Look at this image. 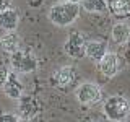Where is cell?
<instances>
[{
	"label": "cell",
	"mask_w": 130,
	"mask_h": 122,
	"mask_svg": "<svg viewBox=\"0 0 130 122\" xmlns=\"http://www.w3.org/2000/svg\"><path fill=\"white\" fill-rule=\"evenodd\" d=\"M81 11V3H65L59 2L49 8V21L59 28L70 26L78 20Z\"/></svg>",
	"instance_id": "cell-1"
},
{
	"label": "cell",
	"mask_w": 130,
	"mask_h": 122,
	"mask_svg": "<svg viewBox=\"0 0 130 122\" xmlns=\"http://www.w3.org/2000/svg\"><path fill=\"white\" fill-rule=\"evenodd\" d=\"M103 114L109 122H124L130 116V101L122 95H112L103 103Z\"/></svg>",
	"instance_id": "cell-2"
},
{
	"label": "cell",
	"mask_w": 130,
	"mask_h": 122,
	"mask_svg": "<svg viewBox=\"0 0 130 122\" xmlns=\"http://www.w3.org/2000/svg\"><path fill=\"white\" fill-rule=\"evenodd\" d=\"M10 67L16 73H32L38 70L39 60L36 54L29 49H18L16 52L10 54Z\"/></svg>",
	"instance_id": "cell-3"
},
{
	"label": "cell",
	"mask_w": 130,
	"mask_h": 122,
	"mask_svg": "<svg viewBox=\"0 0 130 122\" xmlns=\"http://www.w3.org/2000/svg\"><path fill=\"white\" fill-rule=\"evenodd\" d=\"M51 80H52V85H54L57 89L67 91V89H70L76 85L78 72H76L75 67H72V65H62V67H59L52 73Z\"/></svg>",
	"instance_id": "cell-4"
},
{
	"label": "cell",
	"mask_w": 130,
	"mask_h": 122,
	"mask_svg": "<svg viewBox=\"0 0 130 122\" xmlns=\"http://www.w3.org/2000/svg\"><path fill=\"white\" fill-rule=\"evenodd\" d=\"M75 98L80 104L83 106H94L103 99V91L96 83L91 81H85L76 86L75 89Z\"/></svg>",
	"instance_id": "cell-5"
},
{
	"label": "cell",
	"mask_w": 130,
	"mask_h": 122,
	"mask_svg": "<svg viewBox=\"0 0 130 122\" xmlns=\"http://www.w3.org/2000/svg\"><path fill=\"white\" fill-rule=\"evenodd\" d=\"M86 42H88V39L81 33L72 31L63 44L65 55H68L70 59H76V60L86 57Z\"/></svg>",
	"instance_id": "cell-6"
},
{
	"label": "cell",
	"mask_w": 130,
	"mask_h": 122,
	"mask_svg": "<svg viewBox=\"0 0 130 122\" xmlns=\"http://www.w3.org/2000/svg\"><path fill=\"white\" fill-rule=\"evenodd\" d=\"M39 112H41V104L34 96L23 95L18 99V116H20V119L32 120Z\"/></svg>",
	"instance_id": "cell-7"
},
{
	"label": "cell",
	"mask_w": 130,
	"mask_h": 122,
	"mask_svg": "<svg viewBox=\"0 0 130 122\" xmlns=\"http://www.w3.org/2000/svg\"><path fill=\"white\" fill-rule=\"evenodd\" d=\"M98 70H99L101 75L107 77V78H112L117 73L120 72V59L116 52H107L103 59L98 62Z\"/></svg>",
	"instance_id": "cell-8"
},
{
	"label": "cell",
	"mask_w": 130,
	"mask_h": 122,
	"mask_svg": "<svg viewBox=\"0 0 130 122\" xmlns=\"http://www.w3.org/2000/svg\"><path fill=\"white\" fill-rule=\"evenodd\" d=\"M2 89H3V93L7 95V98H10V99H16V101L24 95V86H23L21 80L18 78V73L13 72V70H11L8 80L5 81V85L2 86Z\"/></svg>",
	"instance_id": "cell-9"
},
{
	"label": "cell",
	"mask_w": 130,
	"mask_h": 122,
	"mask_svg": "<svg viewBox=\"0 0 130 122\" xmlns=\"http://www.w3.org/2000/svg\"><path fill=\"white\" fill-rule=\"evenodd\" d=\"M107 42L103 39H88L86 42V57H89L91 60L99 62L103 57L107 54Z\"/></svg>",
	"instance_id": "cell-10"
},
{
	"label": "cell",
	"mask_w": 130,
	"mask_h": 122,
	"mask_svg": "<svg viewBox=\"0 0 130 122\" xmlns=\"http://www.w3.org/2000/svg\"><path fill=\"white\" fill-rule=\"evenodd\" d=\"M20 23V13L16 8H8V10L0 13V29L3 31H15Z\"/></svg>",
	"instance_id": "cell-11"
},
{
	"label": "cell",
	"mask_w": 130,
	"mask_h": 122,
	"mask_svg": "<svg viewBox=\"0 0 130 122\" xmlns=\"http://www.w3.org/2000/svg\"><path fill=\"white\" fill-rule=\"evenodd\" d=\"M21 46V39L15 31H5L0 38V47L7 52V54H13Z\"/></svg>",
	"instance_id": "cell-12"
},
{
	"label": "cell",
	"mask_w": 130,
	"mask_h": 122,
	"mask_svg": "<svg viewBox=\"0 0 130 122\" xmlns=\"http://www.w3.org/2000/svg\"><path fill=\"white\" fill-rule=\"evenodd\" d=\"M107 7L112 16L128 18L130 16V0H107Z\"/></svg>",
	"instance_id": "cell-13"
},
{
	"label": "cell",
	"mask_w": 130,
	"mask_h": 122,
	"mask_svg": "<svg viewBox=\"0 0 130 122\" xmlns=\"http://www.w3.org/2000/svg\"><path fill=\"white\" fill-rule=\"evenodd\" d=\"M112 41L119 46H124L130 41V26L127 23H116L111 31Z\"/></svg>",
	"instance_id": "cell-14"
},
{
	"label": "cell",
	"mask_w": 130,
	"mask_h": 122,
	"mask_svg": "<svg viewBox=\"0 0 130 122\" xmlns=\"http://www.w3.org/2000/svg\"><path fill=\"white\" fill-rule=\"evenodd\" d=\"M81 7L88 13H104L109 10L107 0H81Z\"/></svg>",
	"instance_id": "cell-15"
},
{
	"label": "cell",
	"mask_w": 130,
	"mask_h": 122,
	"mask_svg": "<svg viewBox=\"0 0 130 122\" xmlns=\"http://www.w3.org/2000/svg\"><path fill=\"white\" fill-rule=\"evenodd\" d=\"M10 73H11V70L7 67L5 64H0V86H3V85H5V81L8 80Z\"/></svg>",
	"instance_id": "cell-16"
},
{
	"label": "cell",
	"mask_w": 130,
	"mask_h": 122,
	"mask_svg": "<svg viewBox=\"0 0 130 122\" xmlns=\"http://www.w3.org/2000/svg\"><path fill=\"white\" fill-rule=\"evenodd\" d=\"M0 122H20V117L11 112H3L0 114Z\"/></svg>",
	"instance_id": "cell-17"
},
{
	"label": "cell",
	"mask_w": 130,
	"mask_h": 122,
	"mask_svg": "<svg viewBox=\"0 0 130 122\" xmlns=\"http://www.w3.org/2000/svg\"><path fill=\"white\" fill-rule=\"evenodd\" d=\"M8 8H13L11 0H0V13L5 11V10H8Z\"/></svg>",
	"instance_id": "cell-18"
},
{
	"label": "cell",
	"mask_w": 130,
	"mask_h": 122,
	"mask_svg": "<svg viewBox=\"0 0 130 122\" xmlns=\"http://www.w3.org/2000/svg\"><path fill=\"white\" fill-rule=\"evenodd\" d=\"M59 2H65V3H81V0H59Z\"/></svg>",
	"instance_id": "cell-19"
},
{
	"label": "cell",
	"mask_w": 130,
	"mask_h": 122,
	"mask_svg": "<svg viewBox=\"0 0 130 122\" xmlns=\"http://www.w3.org/2000/svg\"><path fill=\"white\" fill-rule=\"evenodd\" d=\"M81 122H96L94 119H91V117H86V119H83Z\"/></svg>",
	"instance_id": "cell-20"
},
{
	"label": "cell",
	"mask_w": 130,
	"mask_h": 122,
	"mask_svg": "<svg viewBox=\"0 0 130 122\" xmlns=\"http://www.w3.org/2000/svg\"><path fill=\"white\" fill-rule=\"evenodd\" d=\"M20 122H31L29 119H20Z\"/></svg>",
	"instance_id": "cell-21"
}]
</instances>
